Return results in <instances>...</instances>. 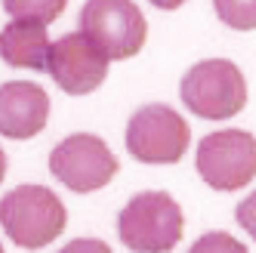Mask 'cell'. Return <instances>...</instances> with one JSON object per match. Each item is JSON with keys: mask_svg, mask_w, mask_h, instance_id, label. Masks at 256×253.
Returning a JSON list of instances; mask_svg holds the SVG:
<instances>
[{"mask_svg": "<svg viewBox=\"0 0 256 253\" xmlns=\"http://www.w3.org/2000/svg\"><path fill=\"white\" fill-rule=\"evenodd\" d=\"M186 228V216L167 192H142L118 216L120 241L133 253H170Z\"/></svg>", "mask_w": 256, "mask_h": 253, "instance_id": "2", "label": "cell"}, {"mask_svg": "<svg viewBox=\"0 0 256 253\" xmlns=\"http://www.w3.org/2000/svg\"><path fill=\"white\" fill-rule=\"evenodd\" d=\"M59 253H112V247H108L105 241H96V238H78L68 247H62Z\"/></svg>", "mask_w": 256, "mask_h": 253, "instance_id": "15", "label": "cell"}, {"mask_svg": "<svg viewBox=\"0 0 256 253\" xmlns=\"http://www.w3.org/2000/svg\"><path fill=\"white\" fill-rule=\"evenodd\" d=\"M182 102L192 114L204 120H226L244 112L247 84L241 68L228 59L198 62L182 78Z\"/></svg>", "mask_w": 256, "mask_h": 253, "instance_id": "3", "label": "cell"}, {"mask_svg": "<svg viewBox=\"0 0 256 253\" xmlns=\"http://www.w3.org/2000/svg\"><path fill=\"white\" fill-rule=\"evenodd\" d=\"M50 34L44 22L31 19H16L0 31V56L12 68H31V71H46L50 62Z\"/></svg>", "mask_w": 256, "mask_h": 253, "instance_id": "10", "label": "cell"}, {"mask_svg": "<svg viewBox=\"0 0 256 253\" xmlns=\"http://www.w3.org/2000/svg\"><path fill=\"white\" fill-rule=\"evenodd\" d=\"M152 4H154L158 10H179L186 0H152Z\"/></svg>", "mask_w": 256, "mask_h": 253, "instance_id": "16", "label": "cell"}, {"mask_svg": "<svg viewBox=\"0 0 256 253\" xmlns=\"http://www.w3.org/2000/svg\"><path fill=\"white\" fill-rule=\"evenodd\" d=\"M4 176H6V154L0 148V182H4Z\"/></svg>", "mask_w": 256, "mask_h": 253, "instance_id": "17", "label": "cell"}, {"mask_svg": "<svg viewBox=\"0 0 256 253\" xmlns=\"http://www.w3.org/2000/svg\"><path fill=\"white\" fill-rule=\"evenodd\" d=\"M234 216H238V222H241V228L250 234L253 241H256V192H253L250 198H244L241 204H238Z\"/></svg>", "mask_w": 256, "mask_h": 253, "instance_id": "14", "label": "cell"}, {"mask_svg": "<svg viewBox=\"0 0 256 253\" xmlns=\"http://www.w3.org/2000/svg\"><path fill=\"white\" fill-rule=\"evenodd\" d=\"M68 0H4V10L12 19H31V22H56L65 12Z\"/></svg>", "mask_w": 256, "mask_h": 253, "instance_id": "11", "label": "cell"}, {"mask_svg": "<svg viewBox=\"0 0 256 253\" xmlns=\"http://www.w3.org/2000/svg\"><path fill=\"white\" fill-rule=\"evenodd\" d=\"M188 253H247V247L232 238L228 232H207L204 238H198Z\"/></svg>", "mask_w": 256, "mask_h": 253, "instance_id": "13", "label": "cell"}, {"mask_svg": "<svg viewBox=\"0 0 256 253\" xmlns=\"http://www.w3.org/2000/svg\"><path fill=\"white\" fill-rule=\"evenodd\" d=\"M50 173L78 194L105 188L118 176V158L93 133H74L50 154Z\"/></svg>", "mask_w": 256, "mask_h": 253, "instance_id": "6", "label": "cell"}, {"mask_svg": "<svg viewBox=\"0 0 256 253\" xmlns=\"http://www.w3.org/2000/svg\"><path fill=\"white\" fill-rule=\"evenodd\" d=\"M50 118V96L38 84L10 80L0 86V136L31 139L38 136Z\"/></svg>", "mask_w": 256, "mask_h": 253, "instance_id": "9", "label": "cell"}, {"mask_svg": "<svg viewBox=\"0 0 256 253\" xmlns=\"http://www.w3.org/2000/svg\"><path fill=\"white\" fill-rule=\"evenodd\" d=\"M108 59L105 52L86 38L84 31L65 34L52 44L50 50V62H46V74L65 90L68 96H86L99 90L108 78Z\"/></svg>", "mask_w": 256, "mask_h": 253, "instance_id": "8", "label": "cell"}, {"mask_svg": "<svg viewBox=\"0 0 256 253\" xmlns=\"http://www.w3.org/2000/svg\"><path fill=\"white\" fill-rule=\"evenodd\" d=\"M216 16L234 31L256 28V0H213Z\"/></svg>", "mask_w": 256, "mask_h": 253, "instance_id": "12", "label": "cell"}, {"mask_svg": "<svg viewBox=\"0 0 256 253\" xmlns=\"http://www.w3.org/2000/svg\"><path fill=\"white\" fill-rule=\"evenodd\" d=\"M65 204L44 186H19L0 201V226L25 250H40L65 232Z\"/></svg>", "mask_w": 256, "mask_h": 253, "instance_id": "1", "label": "cell"}, {"mask_svg": "<svg viewBox=\"0 0 256 253\" xmlns=\"http://www.w3.org/2000/svg\"><path fill=\"white\" fill-rule=\"evenodd\" d=\"M0 253H4V247H0Z\"/></svg>", "mask_w": 256, "mask_h": 253, "instance_id": "18", "label": "cell"}, {"mask_svg": "<svg viewBox=\"0 0 256 253\" xmlns=\"http://www.w3.org/2000/svg\"><path fill=\"white\" fill-rule=\"evenodd\" d=\"M198 173L216 192H238L256 176V139L244 130H219L200 139Z\"/></svg>", "mask_w": 256, "mask_h": 253, "instance_id": "7", "label": "cell"}, {"mask_svg": "<svg viewBox=\"0 0 256 253\" xmlns=\"http://www.w3.org/2000/svg\"><path fill=\"white\" fill-rule=\"evenodd\" d=\"M80 31L108 59H130L145 46L148 25L133 0H86L80 10Z\"/></svg>", "mask_w": 256, "mask_h": 253, "instance_id": "4", "label": "cell"}, {"mask_svg": "<svg viewBox=\"0 0 256 253\" xmlns=\"http://www.w3.org/2000/svg\"><path fill=\"white\" fill-rule=\"evenodd\" d=\"M192 130L170 105H142L126 126V152L139 164H179Z\"/></svg>", "mask_w": 256, "mask_h": 253, "instance_id": "5", "label": "cell"}]
</instances>
